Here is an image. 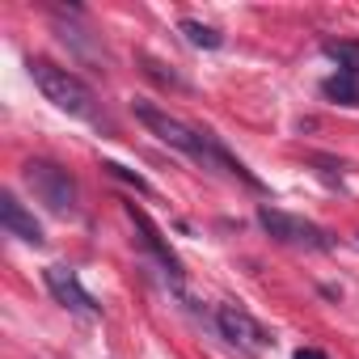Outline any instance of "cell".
Instances as JSON below:
<instances>
[{
    "label": "cell",
    "mask_w": 359,
    "mask_h": 359,
    "mask_svg": "<svg viewBox=\"0 0 359 359\" xmlns=\"http://www.w3.org/2000/svg\"><path fill=\"white\" fill-rule=\"evenodd\" d=\"M43 283H47V292L55 296V304H64L72 317H81V321H97L102 317V304L81 287V279H76V271L72 266H47L43 271Z\"/></svg>",
    "instance_id": "8992f818"
},
{
    "label": "cell",
    "mask_w": 359,
    "mask_h": 359,
    "mask_svg": "<svg viewBox=\"0 0 359 359\" xmlns=\"http://www.w3.org/2000/svg\"><path fill=\"white\" fill-rule=\"evenodd\" d=\"M321 51H325V55H330V60H334L342 72L359 76V43H355V39H330Z\"/></svg>",
    "instance_id": "8fae6325"
},
{
    "label": "cell",
    "mask_w": 359,
    "mask_h": 359,
    "mask_svg": "<svg viewBox=\"0 0 359 359\" xmlns=\"http://www.w3.org/2000/svg\"><path fill=\"white\" fill-rule=\"evenodd\" d=\"M216 330H220L224 342H233V346L245 351V355H262V351L275 342L241 304H220V309H216Z\"/></svg>",
    "instance_id": "52a82bcc"
},
{
    "label": "cell",
    "mask_w": 359,
    "mask_h": 359,
    "mask_svg": "<svg viewBox=\"0 0 359 359\" xmlns=\"http://www.w3.org/2000/svg\"><path fill=\"white\" fill-rule=\"evenodd\" d=\"M123 212H127V220L135 224V233H140V245L161 262V271H165V279H169V287L177 292V296H182L187 300V271H182V262H177V254L169 250V241L161 237V229L148 220V212L144 208H135V203H123Z\"/></svg>",
    "instance_id": "5b68a950"
},
{
    "label": "cell",
    "mask_w": 359,
    "mask_h": 359,
    "mask_svg": "<svg viewBox=\"0 0 359 359\" xmlns=\"http://www.w3.org/2000/svg\"><path fill=\"white\" fill-rule=\"evenodd\" d=\"M102 169H106L110 177H118V182H127V187H135L140 195H152V187H148V177H140L135 169H127V165H118V161H102Z\"/></svg>",
    "instance_id": "7c38bea8"
},
{
    "label": "cell",
    "mask_w": 359,
    "mask_h": 359,
    "mask_svg": "<svg viewBox=\"0 0 359 359\" xmlns=\"http://www.w3.org/2000/svg\"><path fill=\"white\" fill-rule=\"evenodd\" d=\"M321 93H325L330 102H338V106H359V76L334 72V76L321 81Z\"/></svg>",
    "instance_id": "9c48e42d"
},
{
    "label": "cell",
    "mask_w": 359,
    "mask_h": 359,
    "mask_svg": "<svg viewBox=\"0 0 359 359\" xmlns=\"http://www.w3.org/2000/svg\"><path fill=\"white\" fill-rule=\"evenodd\" d=\"M26 68H30L39 93H43L55 110H64V114H72V118H93V114H97L93 89H89L81 76H72L68 68H60V64H51V60H30Z\"/></svg>",
    "instance_id": "7a4b0ae2"
},
{
    "label": "cell",
    "mask_w": 359,
    "mask_h": 359,
    "mask_svg": "<svg viewBox=\"0 0 359 359\" xmlns=\"http://www.w3.org/2000/svg\"><path fill=\"white\" fill-rule=\"evenodd\" d=\"M0 224H5L9 237H18V241H26V245H43V224L18 203L13 191H0Z\"/></svg>",
    "instance_id": "ba28073f"
},
{
    "label": "cell",
    "mask_w": 359,
    "mask_h": 359,
    "mask_svg": "<svg viewBox=\"0 0 359 359\" xmlns=\"http://www.w3.org/2000/svg\"><path fill=\"white\" fill-rule=\"evenodd\" d=\"M258 224L275 237V241H283V245H304V250H334V237L325 233V229H317L313 220H304V216H292V212H279V208H271V203H262L258 208Z\"/></svg>",
    "instance_id": "277c9868"
},
{
    "label": "cell",
    "mask_w": 359,
    "mask_h": 359,
    "mask_svg": "<svg viewBox=\"0 0 359 359\" xmlns=\"http://www.w3.org/2000/svg\"><path fill=\"white\" fill-rule=\"evenodd\" d=\"M296 359H325V351H317V346H300Z\"/></svg>",
    "instance_id": "4fadbf2b"
},
{
    "label": "cell",
    "mask_w": 359,
    "mask_h": 359,
    "mask_svg": "<svg viewBox=\"0 0 359 359\" xmlns=\"http://www.w3.org/2000/svg\"><path fill=\"white\" fill-rule=\"evenodd\" d=\"M22 182H26V191H30L51 216H72V212H76L81 191H76V177H72L64 165H55V161H26V165H22Z\"/></svg>",
    "instance_id": "3957f363"
},
{
    "label": "cell",
    "mask_w": 359,
    "mask_h": 359,
    "mask_svg": "<svg viewBox=\"0 0 359 359\" xmlns=\"http://www.w3.org/2000/svg\"><path fill=\"white\" fill-rule=\"evenodd\" d=\"M131 110H135V118L161 140V144H169V148H177L182 156H191L195 165H203V169H220V173H229V177H241L245 187H254V191H262V182L258 177L212 135V131H195V127H187L182 118H173L169 110H161L156 102H148V97H135L131 102Z\"/></svg>",
    "instance_id": "6da1fadb"
},
{
    "label": "cell",
    "mask_w": 359,
    "mask_h": 359,
    "mask_svg": "<svg viewBox=\"0 0 359 359\" xmlns=\"http://www.w3.org/2000/svg\"><path fill=\"white\" fill-rule=\"evenodd\" d=\"M177 30L187 34L191 47H203V51H220L224 47V34L212 30V26H203V22H195V18H182V22H177Z\"/></svg>",
    "instance_id": "30bf717a"
}]
</instances>
